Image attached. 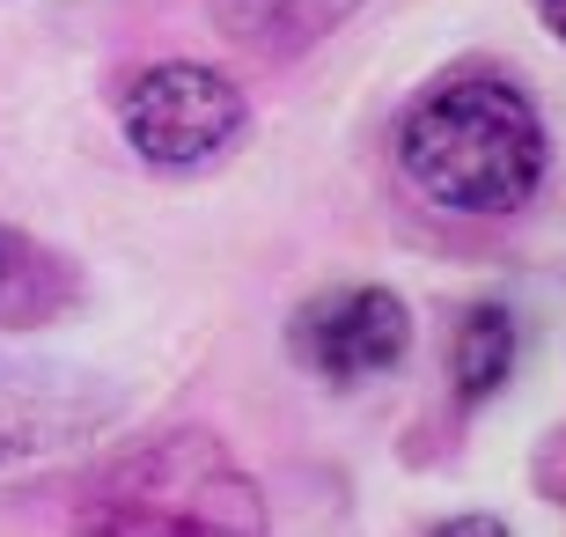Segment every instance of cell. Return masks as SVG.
Listing matches in <instances>:
<instances>
[{"instance_id":"1","label":"cell","mask_w":566,"mask_h":537,"mask_svg":"<svg viewBox=\"0 0 566 537\" xmlns=\"http://www.w3.org/2000/svg\"><path fill=\"white\" fill-rule=\"evenodd\" d=\"M545 118L507 74H449L398 118V169L441 214L501 221L523 214L545 185Z\"/></svg>"},{"instance_id":"2","label":"cell","mask_w":566,"mask_h":537,"mask_svg":"<svg viewBox=\"0 0 566 537\" xmlns=\"http://www.w3.org/2000/svg\"><path fill=\"white\" fill-rule=\"evenodd\" d=\"M66 537H273V516L213 427H163L88 472Z\"/></svg>"},{"instance_id":"3","label":"cell","mask_w":566,"mask_h":537,"mask_svg":"<svg viewBox=\"0 0 566 537\" xmlns=\"http://www.w3.org/2000/svg\"><path fill=\"white\" fill-rule=\"evenodd\" d=\"M251 125V96L199 60H155L118 89V133L147 169H207Z\"/></svg>"},{"instance_id":"4","label":"cell","mask_w":566,"mask_h":537,"mask_svg":"<svg viewBox=\"0 0 566 537\" xmlns=\"http://www.w3.org/2000/svg\"><path fill=\"white\" fill-rule=\"evenodd\" d=\"M287 347L324 383H368L412 353V310L390 288H324L294 310Z\"/></svg>"},{"instance_id":"5","label":"cell","mask_w":566,"mask_h":537,"mask_svg":"<svg viewBox=\"0 0 566 537\" xmlns=\"http://www.w3.org/2000/svg\"><path fill=\"white\" fill-rule=\"evenodd\" d=\"M118 397L82 369L60 361H15L0 353V464H30V456L74 450L88 434H104Z\"/></svg>"},{"instance_id":"6","label":"cell","mask_w":566,"mask_h":537,"mask_svg":"<svg viewBox=\"0 0 566 537\" xmlns=\"http://www.w3.org/2000/svg\"><path fill=\"white\" fill-rule=\"evenodd\" d=\"M368 0H207L213 30L235 44V52H251V60H294V52H310L324 44L346 16H360Z\"/></svg>"},{"instance_id":"7","label":"cell","mask_w":566,"mask_h":537,"mask_svg":"<svg viewBox=\"0 0 566 537\" xmlns=\"http://www.w3.org/2000/svg\"><path fill=\"white\" fill-rule=\"evenodd\" d=\"M523 361V324L507 302H471L457 317V339H449V391L457 405H485V397L507 391V375Z\"/></svg>"},{"instance_id":"8","label":"cell","mask_w":566,"mask_h":537,"mask_svg":"<svg viewBox=\"0 0 566 537\" xmlns=\"http://www.w3.org/2000/svg\"><path fill=\"white\" fill-rule=\"evenodd\" d=\"M427 537H515L501 516H449V523H434Z\"/></svg>"},{"instance_id":"9","label":"cell","mask_w":566,"mask_h":537,"mask_svg":"<svg viewBox=\"0 0 566 537\" xmlns=\"http://www.w3.org/2000/svg\"><path fill=\"white\" fill-rule=\"evenodd\" d=\"M15 236H0V302H8V288H15Z\"/></svg>"},{"instance_id":"10","label":"cell","mask_w":566,"mask_h":537,"mask_svg":"<svg viewBox=\"0 0 566 537\" xmlns=\"http://www.w3.org/2000/svg\"><path fill=\"white\" fill-rule=\"evenodd\" d=\"M537 16H545V30L566 44V0H537Z\"/></svg>"}]
</instances>
